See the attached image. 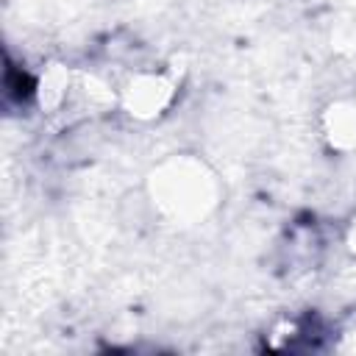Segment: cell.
<instances>
[{"instance_id": "obj_2", "label": "cell", "mask_w": 356, "mask_h": 356, "mask_svg": "<svg viewBox=\"0 0 356 356\" xmlns=\"http://www.w3.org/2000/svg\"><path fill=\"white\" fill-rule=\"evenodd\" d=\"M334 142L337 145H353L356 142V111L350 108H339L334 111Z\"/></svg>"}, {"instance_id": "obj_1", "label": "cell", "mask_w": 356, "mask_h": 356, "mask_svg": "<svg viewBox=\"0 0 356 356\" xmlns=\"http://www.w3.org/2000/svg\"><path fill=\"white\" fill-rule=\"evenodd\" d=\"M172 214H203L214 200L206 192L200 172H184L181 175H167L164 181V200H161Z\"/></svg>"}]
</instances>
